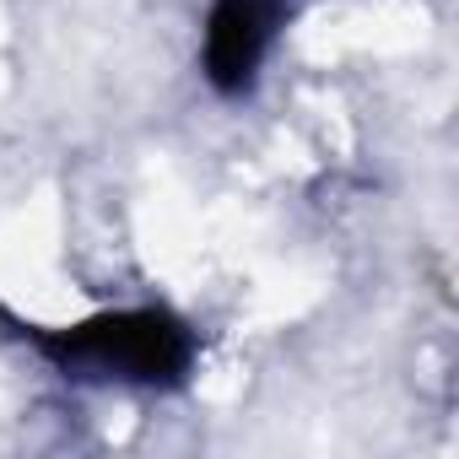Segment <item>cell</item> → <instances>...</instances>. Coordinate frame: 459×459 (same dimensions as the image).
<instances>
[{
	"mask_svg": "<svg viewBox=\"0 0 459 459\" xmlns=\"http://www.w3.org/2000/svg\"><path fill=\"white\" fill-rule=\"evenodd\" d=\"M292 17V0H211L200 71L221 98H244L260 82V65L276 44V33Z\"/></svg>",
	"mask_w": 459,
	"mask_h": 459,
	"instance_id": "obj_2",
	"label": "cell"
},
{
	"mask_svg": "<svg viewBox=\"0 0 459 459\" xmlns=\"http://www.w3.org/2000/svg\"><path fill=\"white\" fill-rule=\"evenodd\" d=\"M12 325L17 341H28L44 362L82 373V378H119V384H146V389H178L195 368V330L168 314V308H114L92 314L82 325Z\"/></svg>",
	"mask_w": 459,
	"mask_h": 459,
	"instance_id": "obj_1",
	"label": "cell"
}]
</instances>
